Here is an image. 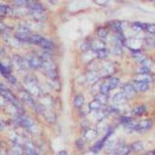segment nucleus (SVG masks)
<instances>
[{"mask_svg": "<svg viewBox=\"0 0 155 155\" xmlns=\"http://www.w3.org/2000/svg\"><path fill=\"white\" fill-rule=\"evenodd\" d=\"M149 104L145 102H137L134 103L130 109H128V114L132 115L134 119H140L145 115H148L149 113Z\"/></svg>", "mask_w": 155, "mask_h": 155, "instance_id": "obj_8", "label": "nucleus"}, {"mask_svg": "<svg viewBox=\"0 0 155 155\" xmlns=\"http://www.w3.org/2000/svg\"><path fill=\"white\" fill-rule=\"evenodd\" d=\"M25 8L28 11H35V12H48L46 4L41 0H28Z\"/></svg>", "mask_w": 155, "mask_h": 155, "instance_id": "obj_16", "label": "nucleus"}, {"mask_svg": "<svg viewBox=\"0 0 155 155\" xmlns=\"http://www.w3.org/2000/svg\"><path fill=\"white\" fill-rule=\"evenodd\" d=\"M56 155H69V151L67 149H61L56 153Z\"/></svg>", "mask_w": 155, "mask_h": 155, "instance_id": "obj_41", "label": "nucleus"}, {"mask_svg": "<svg viewBox=\"0 0 155 155\" xmlns=\"http://www.w3.org/2000/svg\"><path fill=\"white\" fill-rule=\"evenodd\" d=\"M0 40H1V44H4L8 50H12V51H18V50L24 47L12 35H7V36H4V38H0Z\"/></svg>", "mask_w": 155, "mask_h": 155, "instance_id": "obj_17", "label": "nucleus"}, {"mask_svg": "<svg viewBox=\"0 0 155 155\" xmlns=\"http://www.w3.org/2000/svg\"><path fill=\"white\" fill-rule=\"evenodd\" d=\"M80 136L84 138V140L87 144H90V143H93L99 137V133H98V131L96 130L94 126H91L90 128H87L86 131H84L82 133H80Z\"/></svg>", "mask_w": 155, "mask_h": 155, "instance_id": "obj_19", "label": "nucleus"}, {"mask_svg": "<svg viewBox=\"0 0 155 155\" xmlns=\"http://www.w3.org/2000/svg\"><path fill=\"white\" fill-rule=\"evenodd\" d=\"M105 47H108V42L107 41H103L101 39H97V38L92 36V40H91V50L93 52H97V51H99L102 48H105Z\"/></svg>", "mask_w": 155, "mask_h": 155, "instance_id": "obj_28", "label": "nucleus"}, {"mask_svg": "<svg viewBox=\"0 0 155 155\" xmlns=\"http://www.w3.org/2000/svg\"><path fill=\"white\" fill-rule=\"evenodd\" d=\"M36 48L41 50V51H45V52H50V53H53V54H57L58 50H59V46L57 44V41L54 39H52L51 36H47V35H42Z\"/></svg>", "mask_w": 155, "mask_h": 155, "instance_id": "obj_6", "label": "nucleus"}, {"mask_svg": "<svg viewBox=\"0 0 155 155\" xmlns=\"http://www.w3.org/2000/svg\"><path fill=\"white\" fill-rule=\"evenodd\" d=\"M119 67H120L119 63L111 58L105 59V61H99L98 73L101 75V79L105 76H110V75H116L119 71Z\"/></svg>", "mask_w": 155, "mask_h": 155, "instance_id": "obj_4", "label": "nucleus"}, {"mask_svg": "<svg viewBox=\"0 0 155 155\" xmlns=\"http://www.w3.org/2000/svg\"><path fill=\"white\" fill-rule=\"evenodd\" d=\"M154 38H155V35H154Z\"/></svg>", "mask_w": 155, "mask_h": 155, "instance_id": "obj_46", "label": "nucleus"}, {"mask_svg": "<svg viewBox=\"0 0 155 155\" xmlns=\"http://www.w3.org/2000/svg\"><path fill=\"white\" fill-rule=\"evenodd\" d=\"M109 88H110V91L113 92V91H115V90H117L119 88V86H120V84H121V79L117 76V75H110V76H105V78H102L101 79Z\"/></svg>", "mask_w": 155, "mask_h": 155, "instance_id": "obj_20", "label": "nucleus"}, {"mask_svg": "<svg viewBox=\"0 0 155 155\" xmlns=\"http://www.w3.org/2000/svg\"><path fill=\"white\" fill-rule=\"evenodd\" d=\"M84 75L86 78V86H91L96 82H98L101 80V75L98 71H93V70H84Z\"/></svg>", "mask_w": 155, "mask_h": 155, "instance_id": "obj_25", "label": "nucleus"}, {"mask_svg": "<svg viewBox=\"0 0 155 155\" xmlns=\"http://www.w3.org/2000/svg\"><path fill=\"white\" fill-rule=\"evenodd\" d=\"M145 25H147V22L133 21V22H130V27H128V28H130L134 34H140V33H144Z\"/></svg>", "mask_w": 155, "mask_h": 155, "instance_id": "obj_27", "label": "nucleus"}, {"mask_svg": "<svg viewBox=\"0 0 155 155\" xmlns=\"http://www.w3.org/2000/svg\"><path fill=\"white\" fill-rule=\"evenodd\" d=\"M58 119H59V116H58V111L57 110H54V109H46V111L44 114V117H42V121L46 125H48L51 127H54L58 124Z\"/></svg>", "mask_w": 155, "mask_h": 155, "instance_id": "obj_15", "label": "nucleus"}, {"mask_svg": "<svg viewBox=\"0 0 155 155\" xmlns=\"http://www.w3.org/2000/svg\"><path fill=\"white\" fill-rule=\"evenodd\" d=\"M46 92L53 93V94H58L62 91V80H53V79H47L44 78L42 81Z\"/></svg>", "mask_w": 155, "mask_h": 155, "instance_id": "obj_10", "label": "nucleus"}, {"mask_svg": "<svg viewBox=\"0 0 155 155\" xmlns=\"http://www.w3.org/2000/svg\"><path fill=\"white\" fill-rule=\"evenodd\" d=\"M74 149H75V151L80 155V154L85 153L86 150H88V144L84 140V138H82L81 136H79V137H76L75 140H74Z\"/></svg>", "mask_w": 155, "mask_h": 155, "instance_id": "obj_26", "label": "nucleus"}, {"mask_svg": "<svg viewBox=\"0 0 155 155\" xmlns=\"http://www.w3.org/2000/svg\"><path fill=\"white\" fill-rule=\"evenodd\" d=\"M92 36L93 35H90V36H86L81 40L78 41L76 44V50L79 53H84V52H87V51H92L91 50V40H92Z\"/></svg>", "mask_w": 155, "mask_h": 155, "instance_id": "obj_23", "label": "nucleus"}, {"mask_svg": "<svg viewBox=\"0 0 155 155\" xmlns=\"http://www.w3.org/2000/svg\"><path fill=\"white\" fill-rule=\"evenodd\" d=\"M128 147H130V150L132 153V155H142L145 150H147V147H145V143L144 140H142L140 138H137V139H133L128 143Z\"/></svg>", "mask_w": 155, "mask_h": 155, "instance_id": "obj_13", "label": "nucleus"}, {"mask_svg": "<svg viewBox=\"0 0 155 155\" xmlns=\"http://www.w3.org/2000/svg\"><path fill=\"white\" fill-rule=\"evenodd\" d=\"M131 80H136V81H142V82H147L150 85L155 84V74L154 73H148V74H133Z\"/></svg>", "mask_w": 155, "mask_h": 155, "instance_id": "obj_24", "label": "nucleus"}, {"mask_svg": "<svg viewBox=\"0 0 155 155\" xmlns=\"http://www.w3.org/2000/svg\"><path fill=\"white\" fill-rule=\"evenodd\" d=\"M8 130V121H7V117L5 116H0V133H4V132H7Z\"/></svg>", "mask_w": 155, "mask_h": 155, "instance_id": "obj_34", "label": "nucleus"}, {"mask_svg": "<svg viewBox=\"0 0 155 155\" xmlns=\"http://www.w3.org/2000/svg\"><path fill=\"white\" fill-rule=\"evenodd\" d=\"M93 36L97 38V39H101V40H103V41H108V39H109V36H110V30H109V28L107 27L105 23L97 24V25L94 27Z\"/></svg>", "mask_w": 155, "mask_h": 155, "instance_id": "obj_12", "label": "nucleus"}, {"mask_svg": "<svg viewBox=\"0 0 155 155\" xmlns=\"http://www.w3.org/2000/svg\"><path fill=\"white\" fill-rule=\"evenodd\" d=\"M21 84H22V86H23L30 94H33L36 99L46 92L42 81H41V80L39 79V76H38V73L28 71V73L23 74L22 78H21Z\"/></svg>", "mask_w": 155, "mask_h": 155, "instance_id": "obj_1", "label": "nucleus"}, {"mask_svg": "<svg viewBox=\"0 0 155 155\" xmlns=\"http://www.w3.org/2000/svg\"><path fill=\"white\" fill-rule=\"evenodd\" d=\"M25 61H27V64H28V68H29V71H33V73H39L40 71V68H41V61L39 58V56L35 53V51L33 48L28 50L27 52L23 53Z\"/></svg>", "mask_w": 155, "mask_h": 155, "instance_id": "obj_7", "label": "nucleus"}, {"mask_svg": "<svg viewBox=\"0 0 155 155\" xmlns=\"http://www.w3.org/2000/svg\"><path fill=\"white\" fill-rule=\"evenodd\" d=\"M28 0H10L8 2L15 7H25Z\"/></svg>", "mask_w": 155, "mask_h": 155, "instance_id": "obj_38", "label": "nucleus"}, {"mask_svg": "<svg viewBox=\"0 0 155 155\" xmlns=\"http://www.w3.org/2000/svg\"><path fill=\"white\" fill-rule=\"evenodd\" d=\"M1 1H2V0H0V2H1Z\"/></svg>", "mask_w": 155, "mask_h": 155, "instance_id": "obj_45", "label": "nucleus"}, {"mask_svg": "<svg viewBox=\"0 0 155 155\" xmlns=\"http://www.w3.org/2000/svg\"><path fill=\"white\" fill-rule=\"evenodd\" d=\"M15 92H16V94H17L19 102L30 111V110L33 109L34 104L36 103V98H35L33 94H30V93L22 86V84H19V85L15 88Z\"/></svg>", "mask_w": 155, "mask_h": 155, "instance_id": "obj_5", "label": "nucleus"}, {"mask_svg": "<svg viewBox=\"0 0 155 155\" xmlns=\"http://www.w3.org/2000/svg\"><path fill=\"white\" fill-rule=\"evenodd\" d=\"M151 61H153V65H155V54H151Z\"/></svg>", "mask_w": 155, "mask_h": 155, "instance_id": "obj_42", "label": "nucleus"}, {"mask_svg": "<svg viewBox=\"0 0 155 155\" xmlns=\"http://www.w3.org/2000/svg\"><path fill=\"white\" fill-rule=\"evenodd\" d=\"M155 128V117L154 116H147L137 119L134 125V133L139 136H144L150 133Z\"/></svg>", "mask_w": 155, "mask_h": 155, "instance_id": "obj_3", "label": "nucleus"}, {"mask_svg": "<svg viewBox=\"0 0 155 155\" xmlns=\"http://www.w3.org/2000/svg\"><path fill=\"white\" fill-rule=\"evenodd\" d=\"M107 27L109 28L110 33H125L127 27H130V22L122 19H109L105 22Z\"/></svg>", "mask_w": 155, "mask_h": 155, "instance_id": "obj_9", "label": "nucleus"}, {"mask_svg": "<svg viewBox=\"0 0 155 155\" xmlns=\"http://www.w3.org/2000/svg\"><path fill=\"white\" fill-rule=\"evenodd\" d=\"M133 1H139V0H133Z\"/></svg>", "mask_w": 155, "mask_h": 155, "instance_id": "obj_43", "label": "nucleus"}, {"mask_svg": "<svg viewBox=\"0 0 155 155\" xmlns=\"http://www.w3.org/2000/svg\"><path fill=\"white\" fill-rule=\"evenodd\" d=\"M108 50H109L110 57L121 58V57H124V54H125L126 47L122 46V45H119V44H108Z\"/></svg>", "mask_w": 155, "mask_h": 155, "instance_id": "obj_22", "label": "nucleus"}, {"mask_svg": "<svg viewBox=\"0 0 155 155\" xmlns=\"http://www.w3.org/2000/svg\"><path fill=\"white\" fill-rule=\"evenodd\" d=\"M8 1H10V0H6V2H8Z\"/></svg>", "mask_w": 155, "mask_h": 155, "instance_id": "obj_44", "label": "nucleus"}, {"mask_svg": "<svg viewBox=\"0 0 155 155\" xmlns=\"http://www.w3.org/2000/svg\"><path fill=\"white\" fill-rule=\"evenodd\" d=\"M148 73H154L153 67H147V65H136L133 69V74H148Z\"/></svg>", "mask_w": 155, "mask_h": 155, "instance_id": "obj_33", "label": "nucleus"}, {"mask_svg": "<svg viewBox=\"0 0 155 155\" xmlns=\"http://www.w3.org/2000/svg\"><path fill=\"white\" fill-rule=\"evenodd\" d=\"M142 155H155V147H154V148H149V149H147Z\"/></svg>", "mask_w": 155, "mask_h": 155, "instance_id": "obj_39", "label": "nucleus"}, {"mask_svg": "<svg viewBox=\"0 0 155 155\" xmlns=\"http://www.w3.org/2000/svg\"><path fill=\"white\" fill-rule=\"evenodd\" d=\"M86 105V96L82 92H75L71 97V108L74 110Z\"/></svg>", "mask_w": 155, "mask_h": 155, "instance_id": "obj_18", "label": "nucleus"}, {"mask_svg": "<svg viewBox=\"0 0 155 155\" xmlns=\"http://www.w3.org/2000/svg\"><path fill=\"white\" fill-rule=\"evenodd\" d=\"M94 53H96V58L98 61H105V59H109L110 58V53H109L108 47L102 48V50H99V51H97Z\"/></svg>", "mask_w": 155, "mask_h": 155, "instance_id": "obj_32", "label": "nucleus"}, {"mask_svg": "<svg viewBox=\"0 0 155 155\" xmlns=\"http://www.w3.org/2000/svg\"><path fill=\"white\" fill-rule=\"evenodd\" d=\"M8 54H10L8 48H7L4 44L0 42V59H4V58H6V57H8Z\"/></svg>", "mask_w": 155, "mask_h": 155, "instance_id": "obj_37", "label": "nucleus"}, {"mask_svg": "<svg viewBox=\"0 0 155 155\" xmlns=\"http://www.w3.org/2000/svg\"><path fill=\"white\" fill-rule=\"evenodd\" d=\"M8 59H10V63H11V67H12V70L15 74L19 73L23 75L29 71V68H28V64H27V61H25L23 53L18 52V51H12L8 54Z\"/></svg>", "mask_w": 155, "mask_h": 155, "instance_id": "obj_2", "label": "nucleus"}, {"mask_svg": "<svg viewBox=\"0 0 155 155\" xmlns=\"http://www.w3.org/2000/svg\"><path fill=\"white\" fill-rule=\"evenodd\" d=\"M131 84L133 85L136 92L138 94H145L148 92H150L153 90V86L154 85H150V84H147V82H142V81H136V80H130Z\"/></svg>", "mask_w": 155, "mask_h": 155, "instance_id": "obj_21", "label": "nucleus"}, {"mask_svg": "<svg viewBox=\"0 0 155 155\" xmlns=\"http://www.w3.org/2000/svg\"><path fill=\"white\" fill-rule=\"evenodd\" d=\"M93 99H96L97 102H99L102 105H107V104L110 103V96L109 94H104L102 92H97L93 96Z\"/></svg>", "mask_w": 155, "mask_h": 155, "instance_id": "obj_30", "label": "nucleus"}, {"mask_svg": "<svg viewBox=\"0 0 155 155\" xmlns=\"http://www.w3.org/2000/svg\"><path fill=\"white\" fill-rule=\"evenodd\" d=\"M144 34H148V35H155V22H150V23L147 22Z\"/></svg>", "mask_w": 155, "mask_h": 155, "instance_id": "obj_35", "label": "nucleus"}, {"mask_svg": "<svg viewBox=\"0 0 155 155\" xmlns=\"http://www.w3.org/2000/svg\"><path fill=\"white\" fill-rule=\"evenodd\" d=\"M91 126H93V125L91 124V121H90L87 117H84V119L78 120V128H79L80 133H82L84 131H86V130L90 128Z\"/></svg>", "mask_w": 155, "mask_h": 155, "instance_id": "obj_31", "label": "nucleus"}, {"mask_svg": "<svg viewBox=\"0 0 155 155\" xmlns=\"http://www.w3.org/2000/svg\"><path fill=\"white\" fill-rule=\"evenodd\" d=\"M110 103L121 108V107L127 105V104L130 103V101L127 99V97L125 96V93L119 88L115 93H113V94H111V97H110Z\"/></svg>", "mask_w": 155, "mask_h": 155, "instance_id": "obj_14", "label": "nucleus"}, {"mask_svg": "<svg viewBox=\"0 0 155 155\" xmlns=\"http://www.w3.org/2000/svg\"><path fill=\"white\" fill-rule=\"evenodd\" d=\"M6 103H7V102H6V101H5L2 97H0V111H1V113H2V110L5 109V107H6Z\"/></svg>", "mask_w": 155, "mask_h": 155, "instance_id": "obj_40", "label": "nucleus"}, {"mask_svg": "<svg viewBox=\"0 0 155 155\" xmlns=\"http://www.w3.org/2000/svg\"><path fill=\"white\" fill-rule=\"evenodd\" d=\"M119 88L125 93V96L127 97V99H128L130 102L137 99L138 96H139V94L136 92V90H134V87H133V85L131 84L130 80H128V81H125V82H121L120 86H119Z\"/></svg>", "mask_w": 155, "mask_h": 155, "instance_id": "obj_11", "label": "nucleus"}, {"mask_svg": "<svg viewBox=\"0 0 155 155\" xmlns=\"http://www.w3.org/2000/svg\"><path fill=\"white\" fill-rule=\"evenodd\" d=\"M104 105H102L99 102H97L96 99H91L87 104H86V108H87V110H88V114H92V113H96V111H98L99 109H102Z\"/></svg>", "mask_w": 155, "mask_h": 155, "instance_id": "obj_29", "label": "nucleus"}, {"mask_svg": "<svg viewBox=\"0 0 155 155\" xmlns=\"http://www.w3.org/2000/svg\"><path fill=\"white\" fill-rule=\"evenodd\" d=\"M75 82H76L80 87L86 86V78H85V75H84V71H82L81 74H79V75L75 78Z\"/></svg>", "mask_w": 155, "mask_h": 155, "instance_id": "obj_36", "label": "nucleus"}]
</instances>
